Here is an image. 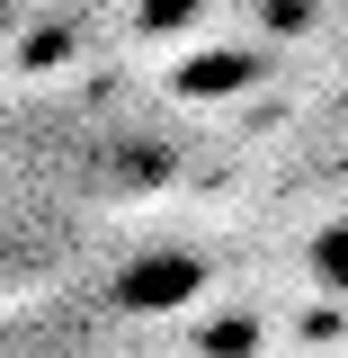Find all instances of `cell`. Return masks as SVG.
<instances>
[{
	"instance_id": "1",
	"label": "cell",
	"mask_w": 348,
	"mask_h": 358,
	"mask_svg": "<svg viewBox=\"0 0 348 358\" xmlns=\"http://www.w3.org/2000/svg\"><path fill=\"white\" fill-rule=\"evenodd\" d=\"M197 278H206V268L188 260V251H170V260H134L126 278H116V296H126L134 313H161V305H188Z\"/></svg>"
},
{
	"instance_id": "2",
	"label": "cell",
	"mask_w": 348,
	"mask_h": 358,
	"mask_svg": "<svg viewBox=\"0 0 348 358\" xmlns=\"http://www.w3.org/2000/svg\"><path fill=\"white\" fill-rule=\"evenodd\" d=\"M312 278H321L331 296H348V215L312 233Z\"/></svg>"
}]
</instances>
